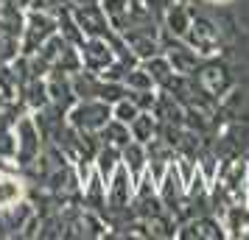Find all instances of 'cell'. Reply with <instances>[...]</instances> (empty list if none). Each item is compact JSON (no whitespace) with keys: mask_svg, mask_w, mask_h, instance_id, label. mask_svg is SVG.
I'll use <instances>...</instances> for the list:
<instances>
[{"mask_svg":"<svg viewBox=\"0 0 249 240\" xmlns=\"http://www.w3.org/2000/svg\"><path fill=\"white\" fill-rule=\"evenodd\" d=\"M247 160H221L210 179V209L224 212L227 207L247 201Z\"/></svg>","mask_w":249,"mask_h":240,"instance_id":"cell-1","label":"cell"},{"mask_svg":"<svg viewBox=\"0 0 249 240\" xmlns=\"http://www.w3.org/2000/svg\"><path fill=\"white\" fill-rule=\"evenodd\" d=\"M42 218L31 195L12 207H0V238H39Z\"/></svg>","mask_w":249,"mask_h":240,"instance_id":"cell-2","label":"cell"},{"mask_svg":"<svg viewBox=\"0 0 249 240\" xmlns=\"http://www.w3.org/2000/svg\"><path fill=\"white\" fill-rule=\"evenodd\" d=\"M42 151H45V134L39 128V120L34 112H23L14 120V165L23 171Z\"/></svg>","mask_w":249,"mask_h":240,"instance_id":"cell-3","label":"cell"},{"mask_svg":"<svg viewBox=\"0 0 249 240\" xmlns=\"http://www.w3.org/2000/svg\"><path fill=\"white\" fill-rule=\"evenodd\" d=\"M193 81L199 84V90L207 95V98H213L215 103H221L230 95V92L235 90V79H232V73L227 67V62H221L218 56H207L196 67L193 73Z\"/></svg>","mask_w":249,"mask_h":240,"instance_id":"cell-4","label":"cell"},{"mask_svg":"<svg viewBox=\"0 0 249 240\" xmlns=\"http://www.w3.org/2000/svg\"><path fill=\"white\" fill-rule=\"evenodd\" d=\"M213 154L221 160L249 162V120H230L213 134Z\"/></svg>","mask_w":249,"mask_h":240,"instance_id":"cell-5","label":"cell"},{"mask_svg":"<svg viewBox=\"0 0 249 240\" xmlns=\"http://www.w3.org/2000/svg\"><path fill=\"white\" fill-rule=\"evenodd\" d=\"M68 120L79 131L98 134L112 120V103L101 101V98H76V103L68 109Z\"/></svg>","mask_w":249,"mask_h":240,"instance_id":"cell-6","label":"cell"},{"mask_svg":"<svg viewBox=\"0 0 249 240\" xmlns=\"http://www.w3.org/2000/svg\"><path fill=\"white\" fill-rule=\"evenodd\" d=\"M53 34H59V20L53 14L25 9L23 31H20V53H25V56L36 53Z\"/></svg>","mask_w":249,"mask_h":240,"instance_id":"cell-7","label":"cell"},{"mask_svg":"<svg viewBox=\"0 0 249 240\" xmlns=\"http://www.w3.org/2000/svg\"><path fill=\"white\" fill-rule=\"evenodd\" d=\"M185 42L191 48H196L202 56H218L221 53V25L215 23L210 14L204 12H193L191 28L185 34Z\"/></svg>","mask_w":249,"mask_h":240,"instance_id":"cell-8","label":"cell"},{"mask_svg":"<svg viewBox=\"0 0 249 240\" xmlns=\"http://www.w3.org/2000/svg\"><path fill=\"white\" fill-rule=\"evenodd\" d=\"M177 240H227L224 221L218 212H196L179 224Z\"/></svg>","mask_w":249,"mask_h":240,"instance_id":"cell-9","label":"cell"},{"mask_svg":"<svg viewBox=\"0 0 249 240\" xmlns=\"http://www.w3.org/2000/svg\"><path fill=\"white\" fill-rule=\"evenodd\" d=\"M160 42H162V53H165V59L171 62V67H174L177 76H193L196 67L207 59V56H202L196 48L188 45L185 39H177V36L165 34V31L160 34Z\"/></svg>","mask_w":249,"mask_h":240,"instance_id":"cell-10","label":"cell"},{"mask_svg":"<svg viewBox=\"0 0 249 240\" xmlns=\"http://www.w3.org/2000/svg\"><path fill=\"white\" fill-rule=\"evenodd\" d=\"M73 17H76V23L81 25L84 36H107V39L118 36V31H115V25L109 23V17H107L101 3L73 6Z\"/></svg>","mask_w":249,"mask_h":240,"instance_id":"cell-11","label":"cell"},{"mask_svg":"<svg viewBox=\"0 0 249 240\" xmlns=\"http://www.w3.org/2000/svg\"><path fill=\"white\" fill-rule=\"evenodd\" d=\"M28 198V179L12 162H0V207H12Z\"/></svg>","mask_w":249,"mask_h":240,"instance_id":"cell-12","label":"cell"},{"mask_svg":"<svg viewBox=\"0 0 249 240\" xmlns=\"http://www.w3.org/2000/svg\"><path fill=\"white\" fill-rule=\"evenodd\" d=\"M48 84V95H51V103L68 112L70 106L76 103V90H73V73H62V70H51L45 76Z\"/></svg>","mask_w":249,"mask_h":240,"instance_id":"cell-13","label":"cell"},{"mask_svg":"<svg viewBox=\"0 0 249 240\" xmlns=\"http://www.w3.org/2000/svg\"><path fill=\"white\" fill-rule=\"evenodd\" d=\"M193 12H196L193 0H174V6H171V9H168V14L162 17V23H160V28H162L165 34L177 36V39H185V34H188V28H191Z\"/></svg>","mask_w":249,"mask_h":240,"instance_id":"cell-14","label":"cell"},{"mask_svg":"<svg viewBox=\"0 0 249 240\" xmlns=\"http://www.w3.org/2000/svg\"><path fill=\"white\" fill-rule=\"evenodd\" d=\"M221 221L227 229V240H249V201L227 207L221 212Z\"/></svg>","mask_w":249,"mask_h":240,"instance_id":"cell-15","label":"cell"},{"mask_svg":"<svg viewBox=\"0 0 249 240\" xmlns=\"http://www.w3.org/2000/svg\"><path fill=\"white\" fill-rule=\"evenodd\" d=\"M81 204L95 209L98 215H107V182L98 171H92L87 184L81 187Z\"/></svg>","mask_w":249,"mask_h":240,"instance_id":"cell-16","label":"cell"},{"mask_svg":"<svg viewBox=\"0 0 249 240\" xmlns=\"http://www.w3.org/2000/svg\"><path fill=\"white\" fill-rule=\"evenodd\" d=\"M121 162L129 168V173L135 176V182H140L143 173L148 171V148H146V143L129 140V145H124V151H121Z\"/></svg>","mask_w":249,"mask_h":240,"instance_id":"cell-17","label":"cell"},{"mask_svg":"<svg viewBox=\"0 0 249 240\" xmlns=\"http://www.w3.org/2000/svg\"><path fill=\"white\" fill-rule=\"evenodd\" d=\"M140 64L148 70V76L154 79L157 90H168L171 84H174V79H177V73H174V67H171V62L165 59V53H154V56L143 59Z\"/></svg>","mask_w":249,"mask_h":240,"instance_id":"cell-18","label":"cell"},{"mask_svg":"<svg viewBox=\"0 0 249 240\" xmlns=\"http://www.w3.org/2000/svg\"><path fill=\"white\" fill-rule=\"evenodd\" d=\"M129 128H132V140L146 143V145H148V143L160 134V117L151 112V109H143V112L129 123Z\"/></svg>","mask_w":249,"mask_h":240,"instance_id":"cell-19","label":"cell"},{"mask_svg":"<svg viewBox=\"0 0 249 240\" xmlns=\"http://www.w3.org/2000/svg\"><path fill=\"white\" fill-rule=\"evenodd\" d=\"M98 137H101L104 145H115V148L124 151V145H129V140H132V128H129V123L112 117V120L98 131Z\"/></svg>","mask_w":249,"mask_h":240,"instance_id":"cell-20","label":"cell"},{"mask_svg":"<svg viewBox=\"0 0 249 240\" xmlns=\"http://www.w3.org/2000/svg\"><path fill=\"white\" fill-rule=\"evenodd\" d=\"M95 171L104 176V182H109L112 179V173L115 168L121 165V148H115V145H104L101 143V148H98V154H95Z\"/></svg>","mask_w":249,"mask_h":240,"instance_id":"cell-21","label":"cell"},{"mask_svg":"<svg viewBox=\"0 0 249 240\" xmlns=\"http://www.w3.org/2000/svg\"><path fill=\"white\" fill-rule=\"evenodd\" d=\"M56 20H59V34L65 36L68 42H73L76 48L84 45V39H87V36H84V31H81V25L76 23V17H73V9H65V12L59 14Z\"/></svg>","mask_w":249,"mask_h":240,"instance_id":"cell-22","label":"cell"},{"mask_svg":"<svg viewBox=\"0 0 249 240\" xmlns=\"http://www.w3.org/2000/svg\"><path fill=\"white\" fill-rule=\"evenodd\" d=\"M104 12H107V17H109V23L115 25V31L124 25V20L132 14V9H135V0H101Z\"/></svg>","mask_w":249,"mask_h":240,"instance_id":"cell-23","label":"cell"},{"mask_svg":"<svg viewBox=\"0 0 249 240\" xmlns=\"http://www.w3.org/2000/svg\"><path fill=\"white\" fill-rule=\"evenodd\" d=\"M126 90H157V84H154V79L148 76V70L143 67V64H135V67L126 73Z\"/></svg>","mask_w":249,"mask_h":240,"instance_id":"cell-24","label":"cell"},{"mask_svg":"<svg viewBox=\"0 0 249 240\" xmlns=\"http://www.w3.org/2000/svg\"><path fill=\"white\" fill-rule=\"evenodd\" d=\"M0 162L14 165V123L0 117Z\"/></svg>","mask_w":249,"mask_h":240,"instance_id":"cell-25","label":"cell"},{"mask_svg":"<svg viewBox=\"0 0 249 240\" xmlns=\"http://www.w3.org/2000/svg\"><path fill=\"white\" fill-rule=\"evenodd\" d=\"M140 112H143V109H140V106L132 101V98H129V92H126L121 101H115V103H112V117L124 120V123H132V120H135Z\"/></svg>","mask_w":249,"mask_h":240,"instance_id":"cell-26","label":"cell"},{"mask_svg":"<svg viewBox=\"0 0 249 240\" xmlns=\"http://www.w3.org/2000/svg\"><path fill=\"white\" fill-rule=\"evenodd\" d=\"M28 9H36V12H45V14L59 17L65 9H73V3H70V0H31Z\"/></svg>","mask_w":249,"mask_h":240,"instance_id":"cell-27","label":"cell"},{"mask_svg":"<svg viewBox=\"0 0 249 240\" xmlns=\"http://www.w3.org/2000/svg\"><path fill=\"white\" fill-rule=\"evenodd\" d=\"M160 90H129V98L140 106V109H154Z\"/></svg>","mask_w":249,"mask_h":240,"instance_id":"cell-28","label":"cell"},{"mask_svg":"<svg viewBox=\"0 0 249 240\" xmlns=\"http://www.w3.org/2000/svg\"><path fill=\"white\" fill-rule=\"evenodd\" d=\"M199 3H204V6H230L232 0H199Z\"/></svg>","mask_w":249,"mask_h":240,"instance_id":"cell-29","label":"cell"},{"mask_svg":"<svg viewBox=\"0 0 249 240\" xmlns=\"http://www.w3.org/2000/svg\"><path fill=\"white\" fill-rule=\"evenodd\" d=\"M73 6H90V3H101V0H70Z\"/></svg>","mask_w":249,"mask_h":240,"instance_id":"cell-30","label":"cell"},{"mask_svg":"<svg viewBox=\"0 0 249 240\" xmlns=\"http://www.w3.org/2000/svg\"><path fill=\"white\" fill-rule=\"evenodd\" d=\"M14 3H17V6H23V9H28V6H31V0H14Z\"/></svg>","mask_w":249,"mask_h":240,"instance_id":"cell-31","label":"cell"},{"mask_svg":"<svg viewBox=\"0 0 249 240\" xmlns=\"http://www.w3.org/2000/svg\"><path fill=\"white\" fill-rule=\"evenodd\" d=\"M247 201H249V165H247Z\"/></svg>","mask_w":249,"mask_h":240,"instance_id":"cell-32","label":"cell"}]
</instances>
